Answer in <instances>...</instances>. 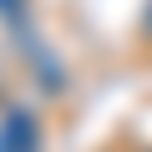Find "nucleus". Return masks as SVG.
<instances>
[{"label":"nucleus","instance_id":"obj_1","mask_svg":"<svg viewBox=\"0 0 152 152\" xmlns=\"http://www.w3.org/2000/svg\"><path fill=\"white\" fill-rule=\"evenodd\" d=\"M36 142H41V132L26 112H10L0 122V152H36Z\"/></svg>","mask_w":152,"mask_h":152},{"label":"nucleus","instance_id":"obj_2","mask_svg":"<svg viewBox=\"0 0 152 152\" xmlns=\"http://www.w3.org/2000/svg\"><path fill=\"white\" fill-rule=\"evenodd\" d=\"M142 36L152 41V5H147V15H142Z\"/></svg>","mask_w":152,"mask_h":152}]
</instances>
